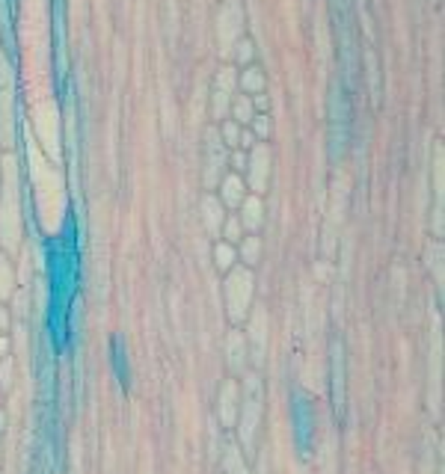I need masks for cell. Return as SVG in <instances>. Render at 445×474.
<instances>
[{
  "instance_id": "obj_4",
  "label": "cell",
  "mask_w": 445,
  "mask_h": 474,
  "mask_svg": "<svg viewBox=\"0 0 445 474\" xmlns=\"http://www.w3.org/2000/svg\"><path fill=\"white\" fill-rule=\"evenodd\" d=\"M243 39V6L238 0H226L217 12V48L220 57H232L234 42Z\"/></svg>"
},
{
  "instance_id": "obj_26",
  "label": "cell",
  "mask_w": 445,
  "mask_h": 474,
  "mask_svg": "<svg viewBox=\"0 0 445 474\" xmlns=\"http://www.w3.org/2000/svg\"><path fill=\"white\" fill-rule=\"evenodd\" d=\"M9 320H12V317H9V311H6V306H3V303H0V335H3V332L9 329Z\"/></svg>"
},
{
  "instance_id": "obj_8",
  "label": "cell",
  "mask_w": 445,
  "mask_h": 474,
  "mask_svg": "<svg viewBox=\"0 0 445 474\" xmlns=\"http://www.w3.org/2000/svg\"><path fill=\"white\" fill-rule=\"evenodd\" d=\"M250 317V335H246V344L253 347V361L255 365H262L264 361V347H267V311L262 306L253 308Z\"/></svg>"
},
{
  "instance_id": "obj_12",
  "label": "cell",
  "mask_w": 445,
  "mask_h": 474,
  "mask_svg": "<svg viewBox=\"0 0 445 474\" xmlns=\"http://www.w3.org/2000/svg\"><path fill=\"white\" fill-rule=\"evenodd\" d=\"M243 196H246L243 178L238 175V172H229V175L220 181V202H222V208H241Z\"/></svg>"
},
{
  "instance_id": "obj_17",
  "label": "cell",
  "mask_w": 445,
  "mask_h": 474,
  "mask_svg": "<svg viewBox=\"0 0 445 474\" xmlns=\"http://www.w3.org/2000/svg\"><path fill=\"white\" fill-rule=\"evenodd\" d=\"M238 83H241V89H243L246 95H258V92H264V86H267L262 69H246L241 78H238Z\"/></svg>"
},
{
  "instance_id": "obj_22",
  "label": "cell",
  "mask_w": 445,
  "mask_h": 474,
  "mask_svg": "<svg viewBox=\"0 0 445 474\" xmlns=\"http://www.w3.org/2000/svg\"><path fill=\"white\" fill-rule=\"evenodd\" d=\"M220 231L226 234V243H241V237H243V226H241L238 217H229L226 222H222Z\"/></svg>"
},
{
  "instance_id": "obj_2",
  "label": "cell",
  "mask_w": 445,
  "mask_h": 474,
  "mask_svg": "<svg viewBox=\"0 0 445 474\" xmlns=\"http://www.w3.org/2000/svg\"><path fill=\"white\" fill-rule=\"evenodd\" d=\"M264 412V401H262V377L258 373H246L243 377V394H241V406H238V439L243 447H253L258 424H262Z\"/></svg>"
},
{
  "instance_id": "obj_21",
  "label": "cell",
  "mask_w": 445,
  "mask_h": 474,
  "mask_svg": "<svg viewBox=\"0 0 445 474\" xmlns=\"http://www.w3.org/2000/svg\"><path fill=\"white\" fill-rule=\"evenodd\" d=\"M220 140H222V145H226V148H238V140H241V124L238 122H222L220 124Z\"/></svg>"
},
{
  "instance_id": "obj_6",
  "label": "cell",
  "mask_w": 445,
  "mask_h": 474,
  "mask_svg": "<svg viewBox=\"0 0 445 474\" xmlns=\"http://www.w3.org/2000/svg\"><path fill=\"white\" fill-rule=\"evenodd\" d=\"M238 406H241L238 380H222L220 394H217V418H220L222 427H234V421H238Z\"/></svg>"
},
{
  "instance_id": "obj_18",
  "label": "cell",
  "mask_w": 445,
  "mask_h": 474,
  "mask_svg": "<svg viewBox=\"0 0 445 474\" xmlns=\"http://www.w3.org/2000/svg\"><path fill=\"white\" fill-rule=\"evenodd\" d=\"M238 255L243 258V264H246V267H255L258 261H262V240H258L255 234L241 237V249H238Z\"/></svg>"
},
{
  "instance_id": "obj_16",
  "label": "cell",
  "mask_w": 445,
  "mask_h": 474,
  "mask_svg": "<svg viewBox=\"0 0 445 474\" xmlns=\"http://www.w3.org/2000/svg\"><path fill=\"white\" fill-rule=\"evenodd\" d=\"M15 285H18L15 267H12L9 255L0 252V303H9L12 294H15Z\"/></svg>"
},
{
  "instance_id": "obj_19",
  "label": "cell",
  "mask_w": 445,
  "mask_h": 474,
  "mask_svg": "<svg viewBox=\"0 0 445 474\" xmlns=\"http://www.w3.org/2000/svg\"><path fill=\"white\" fill-rule=\"evenodd\" d=\"M234 258H238V252H234V246L232 243H214V264H217V270H222V273H229L232 267H234Z\"/></svg>"
},
{
  "instance_id": "obj_7",
  "label": "cell",
  "mask_w": 445,
  "mask_h": 474,
  "mask_svg": "<svg viewBox=\"0 0 445 474\" xmlns=\"http://www.w3.org/2000/svg\"><path fill=\"white\" fill-rule=\"evenodd\" d=\"M246 169H250V175H246V181H250V187L255 193H264L267 190V178H270V152H267V145H255L250 157H246Z\"/></svg>"
},
{
  "instance_id": "obj_10",
  "label": "cell",
  "mask_w": 445,
  "mask_h": 474,
  "mask_svg": "<svg viewBox=\"0 0 445 474\" xmlns=\"http://www.w3.org/2000/svg\"><path fill=\"white\" fill-rule=\"evenodd\" d=\"M344 199H348V184L336 181L332 187V210H330V220H327V234H324V252L332 255V249H336V226L341 222V214H344Z\"/></svg>"
},
{
  "instance_id": "obj_23",
  "label": "cell",
  "mask_w": 445,
  "mask_h": 474,
  "mask_svg": "<svg viewBox=\"0 0 445 474\" xmlns=\"http://www.w3.org/2000/svg\"><path fill=\"white\" fill-rule=\"evenodd\" d=\"M226 468H229V474H250L243 468V457H241V451L234 445L226 447Z\"/></svg>"
},
{
  "instance_id": "obj_14",
  "label": "cell",
  "mask_w": 445,
  "mask_h": 474,
  "mask_svg": "<svg viewBox=\"0 0 445 474\" xmlns=\"http://www.w3.org/2000/svg\"><path fill=\"white\" fill-rule=\"evenodd\" d=\"M202 222H205L208 234L220 237V229H222V222H226V208H222V202L217 196H205L202 199Z\"/></svg>"
},
{
  "instance_id": "obj_30",
  "label": "cell",
  "mask_w": 445,
  "mask_h": 474,
  "mask_svg": "<svg viewBox=\"0 0 445 474\" xmlns=\"http://www.w3.org/2000/svg\"><path fill=\"white\" fill-rule=\"evenodd\" d=\"M0 160H3V157H0Z\"/></svg>"
},
{
  "instance_id": "obj_24",
  "label": "cell",
  "mask_w": 445,
  "mask_h": 474,
  "mask_svg": "<svg viewBox=\"0 0 445 474\" xmlns=\"http://www.w3.org/2000/svg\"><path fill=\"white\" fill-rule=\"evenodd\" d=\"M232 57L238 59V62H250L253 59V42L250 39H238L232 48Z\"/></svg>"
},
{
  "instance_id": "obj_25",
  "label": "cell",
  "mask_w": 445,
  "mask_h": 474,
  "mask_svg": "<svg viewBox=\"0 0 445 474\" xmlns=\"http://www.w3.org/2000/svg\"><path fill=\"white\" fill-rule=\"evenodd\" d=\"M253 131L258 136H270V131H274V124H270L267 116H253Z\"/></svg>"
},
{
  "instance_id": "obj_13",
  "label": "cell",
  "mask_w": 445,
  "mask_h": 474,
  "mask_svg": "<svg viewBox=\"0 0 445 474\" xmlns=\"http://www.w3.org/2000/svg\"><path fill=\"white\" fill-rule=\"evenodd\" d=\"M238 220H241V226L246 231H258V229H262V222H264V202H262V196H243Z\"/></svg>"
},
{
  "instance_id": "obj_27",
  "label": "cell",
  "mask_w": 445,
  "mask_h": 474,
  "mask_svg": "<svg viewBox=\"0 0 445 474\" xmlns=\"http://www.w3.org/2000/svg\"><path fill=\"white\" fill-rule=\"evenodd\" d=\"M250 101H253V107H255V110H267V107H270V101H267V95H264V92H258L255 98H250Z\"/></svg>"
},
{
  "instance_id": "obj_29",
  "label": "cell",
  "mask_w": 445,
  "mask_h": 474,
  "mask_svg": "<svg viewBox=\"0 0 445 474\" xmlns=\"http://www.w3.org/2000/svg\"><path fill=\"white\" fill-rule=\"evenodd\" d=\"M3 356H9V341L0 338V359H3Z\"/></svg>"
},
{
  "instance_id": "obj_9",
  "label": "cell",
  "mask_w": 445,
  "mask_h": 474,
  "mask_svg": "<svg viewBox=\"0 0 445 474\" xmlns=\"http://www.w3.org/2000/svg\"><path fill=\"white\" fill-rule=\"evenodd\" d=\"M205 143H208V164H205V184L214 187L220 184V169H222V160H226V145L220 140V131L217 128H208L205 134Z\"/></svg>"
},
{
  "instance_id": "obj_11",
  "label": "cell",
  "mask_w": 445,
  "mask_h": 474,
  "mask_svg": "<svg viewBox=\"0 0 445 474\" xmlns=\"http://www.w3.org/2000/svg\"><path fill=\"white\" fill-rule=\"evenodd\" d=\"M246 361H250V344H246V335L241 329H232L226 335V365L232 373H243Z\"/></svg>"
},
{
  "instance_id": "obj_3",
  "label": "cell",
  "mask_w": 445,
  "mask_h": 474,
  "mask_svg": "<svg viewBox=\"0 0 445 474\" xmlns=\"http://www.w3.org/2000/svg\"><path fill=\"white\" fill-rule=\"evenodd\" d=\"M226 311H229V320L238 326V323L246 320V315L253 311V294H255V279H253V270L250 267H232L229 276H226Z\"/></svg>"
},
{
  "instance_id": "obj_15",
  "label": "cell",
  "mask_w": 445,
  "mask_h": 474,
  "mask_svg": "<svg viewBox=\"0 0 445 474\" xmlns=\"http://www.w3.org/2000/svg\"><path fill=\"white\" fill-rule=\"evenodd\" d=\"M15 119H12V92L6 89H0V143H6V148H12V124Z\"/></svg>"
},
{
  "instance_id": "obj_5",
  "label": "cell",
  "mask_w": 445,
  "mask_h": 474,
  "mask_svg": "<svg viewBox=\"0 0 445 474\" xmlns=\"http://www.w3.org/2000/svg\"><path fill=\"white\" fill-rule=\"evenodd\" d=\"M234 86H238V74H234V69H220L217 78H214V89H211V116L214 119H222L229 113Z\"/></svg>"
},
{
  "instance_id": "obj_1",
  "label": "cell",
  "mask_w": 445,
  "mask_h": 474,
  "mask_svg": "<svg viewBox=\"0 0 445 474\" xmlns=\"http://www.w3.org/2000/svg\"><path fill=\"white\" fill-rule=\"evenodd\" d=\"M0 237L9 252H15L18 243H21V196H18V164H15V155H6L0 160Z\"/></svg>"
},
{
  "instance_id": "obj_28",
  "label": "cell",
  "mask_w": 445,
  "mask_h": 474,
  "mask_svg": "<svg viewBox=\"0 0 445 474\" xmlns=\"http://www.w3.org/2000/svg\"><path fill=\"white\" fill-rule=\"evenodd\" d=\"M232 164H234V169H243V166H246V155H243V152H234Z\"/></svg>"
},
{
  "instance_id": "obj_20",
  "label": "cell",
  "mask_w": 445,
  "mask_h": 474,
  "mask_svg": "<svg viewBox=\"0 0 445 474\" xmlns=\"http://www.w3.org/2000/svg\"><path fill=\"white\" fill-rule=\"evenodd\" d=\"M232 113H234V119L232 122H238V124H250L253 122V116H255V107H253V101L250 98H238V101H232Z\"/></svg>"
}]
</instances>
